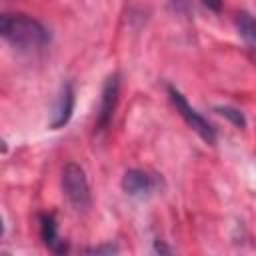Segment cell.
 <instances>
[{"instance_id": "12", "label": "cell", "mask_w": 256, "mask_h": 256, "mask_svg": "<svg viewBox=\"0 0 256 256\" xmlns=\"http://www.w3.org/2000/svg\"><path fill=\"white\" fill-rule=\"evenodd\" d=\"M154 250H156V252H170V248H166V246H162L160 242H156V246H154Z\"/></svg>"}, {"instance_id": "3", "label": "cell", "mask_w": 256, "mask_h": 256, "mask_svg": "<svg viewBox=\"0 0 256 256\" xmlns=\"http://www.w3.org/2000/svg\"><path fill=\"white\" fill-rule=\"evenodd\" d=\"M168 96H170V100H172L176 112L184 118V122H186L204 142L214 144V142H216V130H214V126H212L196 108H192V106L188 104L186 96H184L178 88H174V86H168Z\"/></svg>"}, {"instance_id": "4", "label": "cell", "mask_w": 256, "mask_h": 256, "mask_svg": "<svg viewBox=\"0 0 256 256\" xmlns=\"http://www.w3.org/2000/svg\"><path fill=\"white\" fill-rule=\"evenodd\" d=\"M118 94H120V76L118 74H110L102 86V94H100V106H98V114H96V132H104L108 130V126L112 124L116 106H118Z\"/></svg>"}, {"instance_id": "9", "label": "cell", "mask_w": 256, "mask_h": 256, "mask_svg": "<svg viewBox=\"0 0 256 256\" xmlns=\"http://www.w3.org/2000/svg\"><path fill=\"white\" fill-rule=\"evenodd\" d=\"M216 112H218L220 116L228 118L236 128H244V126H246V118H244V114H242L238 108H232V106H218Z\"/></svg>"}, {"instance_id": "6", "label": "cell", "mask_w": 256, "mask_h": 256, "mask_svg": "<svg viewBox=\"0 0 256 256\" xmlns=\"http://www.w3.org/2000/svg\"><path fill=\"white\" fill-rule=\"evenodd\" d=\"M154 186H156L154 176L144 172V170H138V168H132L122 176V190L134 198L148 196L154 190Z\"/></svg>"}, {"instance_id": "1", "label": "cell", "mask_w": 256, "mask_h": 256, "mask_svg": "<svg viewBox=\"0 0 256 256\" xmlns=\"http://www.w3.org/2000/svg\"><path fill=\"white\" fill-rule=\"evenodd\" d=\"M0 38L22 52H36L50 44V30L36 18L18 12L0 14Z\"/></svg>"}, {"instance_id": "2", "label": "cell", "mask_w": 256, "mask_h": 256, "mask_svg": "<svg viewBox=\"0 0 256 256\" xmlns=\"http://www.w3.org/2000/svg\"><path fill=\"white\" fill-rule=\"evenodd\" d=\"M62 192L76 210L90 208V186L80 164L68 162L62 170Z\"/></svg>"}, {"instance_id": "10", "label": "cell", "mask_w": 256, "mask_h": 256, "mask_svg": "<svg viewBox=\"0 0 256 256\" xmlns=\"http://www.w3.org/2000/svg\"><path fill=\"white\" fill-rule=\"evenodd\" d=\"M86 252H90V254H112V252H118V246L104 244V246H94V248H88Z\"/></svg>"}, {"instance_id": "14", "label": "cell", "mask_w": 256, "mask_h": 256, "mask_svg": "<svg viewBox=\"0 0 256 256\" xmlns=\"http://www.w3.org/2000/svg\"><path fill=\"white\" fill-rule=\"evenodd\" d=\"M4 234V222H2V218H0V236Z\"/></svg>"}, {"instance_id": "7", "label": "cell", "mask_w": 256, "mask_h": 256, "mask_svg": "<svg viewBox=\"0 0 256 256\" xmlns=\"http://www.w3.org/2000/svg\"><path fill=\"white\" fill-rule=\"evenodd\" d=\"M40 236H42L44 244L52 252H56V254L68 252V244L58 234V222H56V216L54 214H42L40 216Z\"/></svg>"}, {"instance_id": "8", "label": "cell", "mask_w": 256, "mask_h": 256, "mask_svg": "<svg viewBox=\"0 0 256 256\" xmlns=\"http://www.w3.org/2000/svg\"><path fill=\"white\" fill-rule=\"evenodd\" d=\"M236 26H238V34L246 40L248 46L254 44V36H256V26H254V18L248 12H240L236 18Z\"/></svg>"}, {"instance_id": "5", "label": "cell", "mask_w": 256, "mask_h": 256, "mask_svg": "<svg viewBox=\"0 0 256 256\" xmlns=\"http://www.w3.org/2000/svg\"><path fill=\"white\" fill-rule=\"evenodd\" d=\"M74 100H76L74 86H72V82H66L58 94L56 108H54V114L50 120V130H60L70 122L72 112H74Z\"/></svg>"}, {"instance_id": "11", "label": "cell", "mask_w": 256, "mask_h": 256, "mask_svg": "<svg viewBox=\"0 0 256 256\" xmlns=\"http://www.w3.org/2000/svg\"><path fill=\"white\" fill-rule=\"evenodd\" d=\"M204 4H206L210 10H214V12H218V10L222 8V0H204Z\"/></svg>"}, {"instance_id": "13", "label": "cell", "mask_w": 256, "mask_h": 256, "mask_svg": "<svg viewBox=\"0 0 256 256\" xmlns=\"http://www.w3.org/2000/svg\"><path fill=\"white\" fill-rule=\"evenodd\" d=\"M6 150H8V146H6V142H4L2 138H0V154H4Z\"/></svg>"}]
</instances>
